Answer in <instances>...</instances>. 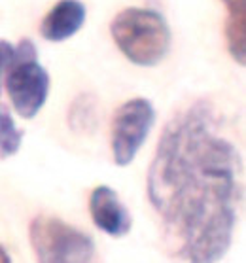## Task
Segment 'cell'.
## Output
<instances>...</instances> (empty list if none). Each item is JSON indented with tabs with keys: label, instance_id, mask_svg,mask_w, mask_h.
<instances>
[{
	"label": "cell",
	"instance_id": "obj_1",
	"mask_svg": "<svg viewBox=\"0 0 246 263\" xmlns=\"http://www.w3.org/2000/svg\"><path fill=\"white\" fill-rule=\"evenodd\" d=\"M146 185L176 259L218 263L228 254L242 199V161L210 104L195 102L165 125Z\"/></svg>",
	"mask_w": 246,
	"mask_h": 263
},
{
	"label": "cell",
	"instance_id": "obj_2",
	"mask_svg": "<svg viewBox=\"0 0 246 263\" xmlns=\"http://www.w3.org/2000/svg\"><path fill=\"white\" fill-rule=\"evenodd\" d=\"M110 32L127 59L140 66H154L171 48V29L161 13L150 8H127L114 17Z\"/></svg>",
	"mask_w": 246,
	"mask_h": 263
},
{
	"label": "cell",
	"instance_id": "obj_3",
	"mask_svg": "<svg viewBox=\"0 0 246 263\" xmlns=\"http://www.w3.org/2000/svg\"><path fill=\"white\" fill-rule=\"evenodd\" d=\"M13 104V110L25 120H32L42 110L49 93V74L38 61L32 40H21L13 46L12 59L0 70Z\"/></svg>",
	"mask_w": 246,
	"mask_h": 263
},
{
	"label": "cell",
	"instance_id": "obj_4",
	"mask_svg": "<svg viewBox=\"0 0 246 263\" xmlns=\"http://www.w3.org/2000/svg\"><path fill=\"white\" fill-rule=\"evenodd\" d=\"M29 239L38 263H91L95 256L89 235L53 216L30 221Z\"/></svg>",
	"mask_w": 246,
	"mask_h": 263
},
{
	"label": "cell",
	"instance_id": "obj_5",
	"mask_svg": "<svg viewBox=\"0 0 246 263\" xmlns=\"http://www.w3.org/2000/svg\"><path fill=\"white\" fill-rule=\"evenodd\" d=\"M156 121V110L146 99H131L123 102L112 120V157L120 167H127L137 157L138 149L150 135Z\"/></svg>",
	"mask_w": 246,
	"mask_h": 263
},
{
	"label": "cell",
	"instance_id": "obj_6",
	"mask_svg": "<svg viewBox=\"0 0 246 263\" xmlns=\"http://www.w3.org/2000/svg\"><path fill=\"white\" fill-rule=\"evenodd\" d=\"M93 223L110 237H125L133 228V218L120 195L110 185H97L89 197Z\"/></svg>",
	"mask_w": 246,
	"mask_h": 263
},
{
	"label": "cell",
	"instance_id": "obj_7",
	"mask_svg": "<svg viewBox=\"0 0 246 263\" xmlns=\"http://www.w3.org/2000/svg\"><path fill=\"white\" fill-rule=\"evenodd\" d=\"M85 6L80 0H59L42 19L40 32L48 42H65L82 29Z\"/></svg>",
	"mask_w": 246,
	"mask_h": 263
},
{
	"label": "cell",
	"instance_id": "obj_8",
	"mask_svg": "<svg viewBox=\"0 0 246 263\" xmlns=\"http://www.w3.org/2000/svg\"><path fill=\"white\" fill-rule=\"evenodd\" d=\"M228 10L225 40L228 49L239 65L246 63V0H223Z\"/></svg>",
	"mask_w": 246,
	"mask_h": 263
},
{
	"label": "cell",
	"instance_id": "obj_9",
	"mask_svg": "<svg viewBox=\"0 0 246 263\" xmlns=\"http://www.w3.org/2000/svg\"><path fill=\"white\" fill-rule=\"evenodd\" d=\"M25 133L15 125L13 116L6 104H0V159L15 156L21 148Z\"/></svg>",
	"mask_w": 246,
	"mask_h": 263
},
{
	"label": "cell",
	"instance_id": "obj_10",
	"mask_svg": "<svg viewBox=\"0 0 246 263\" xmlns=\"http://www.w3.org/2000/svg\"><path fill=\"white\" fill-rule=\"evenodd\" d=\"M0 263H12V259H10V256H8L6 248L0 245Z\"/></svg>",
	"mask_w": 246,
	"mask_h": 263
}]
</instances>
